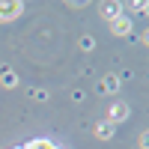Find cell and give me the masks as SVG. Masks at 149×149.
Masks as SVG:
<instances>
[{"instance_id":"6da1fadb","label":"cell","mask_w":149,"mask_h":149,"mask_svg":"<svg viewBox=\"0 0 149 149\" xmlns=\"http://www.w3.org/2000/svg\"><path fill=\"white\" fill-rule=\"evenodd\" d=\"M125 110H128L125 104H116L113 110H110V119H113V122H116V119H125Z\"/></svg>"},{"instance_id":"7a4b0ae2","label":"cell","mask_w":149,"mask_h":149,"mask_svg":"<svg viewBox=\"0 0 149 149\" xmlns=\"http://www.w3.org/2000/svg\"><path fill=\"white\" fill-rule=\"evenodd\" d=\"M102 93H116V81H113V78L102 81Z\"/></svg>"},{"instance_id":"3957f363","label":"cell","mask_w":149,"mask_h":149,"mask_svg":"<svg viewBox=\"0 0 149 149\" xmlns=\"http://www.w3.org/2000/svg\"><path fill=\"white\" fill-rule=\"evenodd\" d=\"M113 30H116V33H128V30H131V21H116Z\"/></svg>"},{"instance_id":"277c9868","label":"cell","mask_w":149,"mask_h":149,"mask_svg":"<svg viewBox=\"0 0 149 149\" xmlns=\"http://www.w3.org/2000/svg\"><path fill=\"white\" fill-rule=\"evenodd\" d=\"M95 131H98V137H107V134H110V125H98Z\"/></svg>"},{"instance_id":"5b68a950","label":"cell","mask_w":149,"mask_h":149,"mask_svg":"<svg viewBox=\"0 0 149 149\" xmlns=\"http://www.w3.org/2000/svg\"><path fill=\"white\" fill-rule=\"evenodd\" d=\"M143 146H146V149H149V134H143Z\"/></svg>"},{"instance_id":"8992f818","label":"cell","mask_w":149,"mask_h":149,"mask_svg":"<svg viewBox=\"0 0 149 149\" xmlns=\"http://www.w3.org/2000/svg\"><path fill=\"white\" fill-rule=\"evenodd\" d=\"M146 42H149V33H146Z\"/></svg>"}]
</instances>
